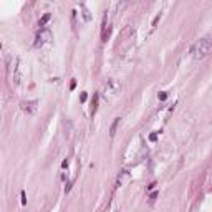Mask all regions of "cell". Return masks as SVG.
Masks as SVG:
<instances>
[{
  "mask_svg": "<svg viewBox=\"0 0 212 212\" xmlns=\"http://www.w3.org/2000/svg\"><path fill=\"white\" fill-rule=\"evenodd\" d=\"M211 50H212V37H204L192 45L191 55H192L194 60H204Z\"/></svg>",
  "mask_w": 212,
  "mask_h": 212,
  "instance_id": "cell-1",
  "label": "cell"
},
{
  "mask_svg": "<svg viewBox=\"0 0 212 212\" xmlns=\"http://www.w3.org/2000/svg\"><path fill=\"white\" fill-rule=\"evenodd\" d=\"M120 90H121L120 83H118L116 80H110V81L106 83V86H105V98H106V100L115 98L116 95L120 93Z\"/></svg>",
  "mask_w": 212,
  "mask_h": 212,
  "instance_id": "cell-2",
  "label": "cell"
},
{
  "mask_svg": "<svg viewBox=\"0 0 212 212\" xmlns=\"http://www.w3.org/2000/svg\"><path fill=\"white\" fill-rule=\"evenodd\" d=\"M51 40V32L48 28H40V32L37 33V37H35V46L40 48L43 46L45 43H48Z\"/></svg>",
  "mask_w": 212,
  "mask_h": 212,
  "instance_id": "cell-3",
  "label": "cell"
},
{
  "mask_svg": "<svg viewBox=\"0 0 212 212\" xmlns=\"http://www.w3.org/2000/svg\"><path fill=\"white\" fill-rule=\"evenodd\" d=\"M20 108H22L23 113L27 115H35L38 110V101L37 100H30V101H22L20 103Z\"/></svg>",
  "mask_w": 212,
  "mask_h": 212,
  "instance_id": "cell-4",
  "label": "cell"
},
{
  "mask_svg": "<svg viewBox=\"0 0 212 212\" xmlns=\"http://www.w3.org/2000/svg\"><path fill=\"white\" fill-rule=\"evenodd\" d=\"M111 30H113V27H111L110 23H106V20H105V23H103V32H101V40H103V42L110 40V37H111Z\"/></svg>",
  "mask_w": 212,
  "mask_h": 212,
  "instance_id": "cell-5",
  "label": "cell"
},
{
  "mask_svg": "<svg viewBox=\"0 0 212 212\" xmlns=\"http://www.w3.org/2000/svg\"><path fill=\"white\" fill-rule=\"evenodd\" d=\"M126 181H129V172H128V171H123L121 176L118 177V186H123Z\"/></svg>",
  "mask_w": 212,
  "mask_h": 212,
  "instance_id": "cell-6",
  "label": "cell"
},
{
  "mask_svg": "<svg viewBox=\"0 0 212 212\" xmlns=\"http://www.w3.org/2000/svg\"><path fill=\"white\" fill-rule=\"evenodd\" d=\"M98 100H100V96L98 95H93V101H91V115H95L98 110Z\"/></svg>",
  "mask_w": 212,
  "mask_h": 212,
  "instance_id": "cell-7",
  "label": "cell"
},
{
  "mask_svg": "<svg viewBox=\"0 0 212 212\" xmlns=\"http://www.w3.org/2000/svg\"><path fill=\"white\" fill-rule=\"evenodd\" d=\"M80 9H81V12H83V18H85V22H90L91 20V15H90V12H88V9L85 7L83 4L80 5Z\"/></svg>",
  "mask_w": 212,
  "mask_h": 212,
  "instance_id": "cell-8",
  "label": "cell"
},
{
  "mask_svg": "<svg viewBox=\"0 0 212 212\" xmlns=\"http://www.w3.org/2000/svg\"><path fill=\"white\" fill-rule=\"evenodd\" d=\"M118 124H120V118H115V121H113V124H111V129H110V136L113 138L116 133V128H118Z\"/></svg>",
  "mask_w": 212,
  "mask_h": 212,
  "instance_id": "cell-9",
  "label": "cell"
},
{
  "mask_svg": "<svg viewBox=\"0 0 212 212\" xmlns=\"http://www.w3.org/2000/svg\"><path fill=\"white\" fill-rule=\"evenodd\" d=\"M51 18V15L50 14H45V15H43V17H42V18H40V22H38V25H40V27H45V25H46V22H48V20H50Z\"/></svg>",
  "mask_w": 212,
  "mask_h": 212,
  "instance_id": "cell-10",
  "label": "cell"
},
{
  "mask_svg": "<svg viewBox=\"0 0 212 212\" xmlns=\"http://www.w3.org/2000/svg\"><path fill=\"white\" fill-rule=\"evenodd\" d=\"M20 197H22V206H25V204H27V196H25V191H22V192H20Z\"/></svg>",
  "mask_w": 212,
  "mask_h": 212,
  "instance_id": "cell-11",
  "label": "cell"
},
{
  "mask_svg": "<svg viewBox=\"0 0 212 212\" xmlns=\"http://www.w3.org/2000/svg\"><path fill=\"white\" fill-rule=\"evenodd\" d=\"M159 100H161V101H166V100H167V93L166 91L159 93Z\"/></svg>",
  "mask_w": 212,
  "mask_h": 212,
  "instance_id": "cell-12",
  "label": "cell"
},
{
  "mask_svg": "<svg viewBox=\"0 0 212 212\" xmlns=\"http://www.w3.org/2000/svg\"><path fill=\"white\" fill-rule=\"evenodd\" d=\"M86 98H88V95L83 91L81 95H80V101H81V103H85V101H86Z\"/></svg>",
  "mask_w": 212,
  "mask_h": 212,
  "instance_id": "cell-13",
  "label": "cell"
},
{
  "mask_svg": "<svg viewBox=\"0 0 212 212\" xmlns=\"http://www.w3.org/2000/svg\"><path fill=\"white\" fill-rule=\"evenodd\" d=\"M149 139H151V141H156V139H157V134H156V133L149 134Z\"/></svg>",
  "mask_w": 212,
  "mask_h": 212,
  "instance_id": "cell-14",
  "label": "cell"
},
{
  "mask_svg": "<svg viewBox=\"0 0 212 212\" xmlns=\"http://www.w3.org/2000/svg\"><path fill=\"white\" fill-rule=\"evenodd\" d=\"M157 197V192H152L151 194V199H149V201H151V202H154V199Z\"/></svg>",
  "mask_w": 212,
  "mask_h": 212,
  "instance_id": "cell-15",
  "label": "cell"
},
{
  "mask_svg": "<svg viewBox=\"0 0 212 212\" xmlns=\"http://www.w3.org/2000/svg\"><path fill=\"white\" fill-rule=\"evenodd\" d=\"M70 88H71V90H75V88H76V81H75V80H73V81H71V85H70Z\"/></svg>",
  "mask_w": 212,
  "mask_h": 212,
  "instance_id": "cell-16",
  "label": "cell"
},
{
  "mask_svg": "<svg viewBox=\"0 0 212 212\" xmlns=\"http://www.w3.org/2000/svg\"><path fill=\"white\" fill-rule=\"evenodd\" d=\"M61 167H68V161H63V162H61Z\"/></svg>",
  "mask_w": 212,
  "mask_h": 212,
  "instance_id": "cell-17",
  "label": "cell"
}]
</instances>
